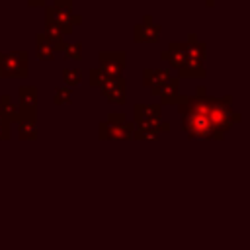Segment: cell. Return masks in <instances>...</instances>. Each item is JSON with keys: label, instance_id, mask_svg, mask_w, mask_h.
Segmentation results:
<instances>
[{"label": "cell", "instance_id": "obj_1", "mask_svg": "<svg viewBox=\"0 0 250 250\" xmlns=\"http://www.w3.org/2000/svg\"><path fill=\"white\" fill-rule=\"evenodd\" d=\"M178 113L182 131L189 139L201 141H221L234 123H240L230 96H180Z\"/></svg>", "mask_w": 250, "mask_h": 250}, {"label": "cell", "instance_id": "obj_2", "mask_svg": "<svg viewBox=\"0 0 250 250\" xmlns=\"http://www.w3.org/2000/svg\"><path fill=\"white\" fill-rule=\"evenodd\" d=\"M135 123L125 119V113L113 111L107 115L105 121L98 125V139L100 141H129L133 137Z\"/></svg>", "mask_w": 250, "mask_h": 250}, {"label": "cell", "instance_id": "obj_3", "mask_svg": "<svg viewBox=\"0 0 250 250\" xmlns=\"http://www.w3.org/2000/svg\"><path fill=\"white\" fill-rule=\"evenodd\" d=\"M45 21H53L64 35H70L76 25L82 23V16L72 12V0H55L53 6L45 8Z\"/></svg>", "mask_w": 250, "mask_h": 250}, {"label": "cell", "instance_id": "obj_4", "mask_svg": "<svg viewBox=\"0 0 250 250\" xmlns=\"http://www.w3.org/2000/svg\"><path fill=\"white\" fill-rule=\"evenodd\" d=\"M29 53L8 51L0 53V78H27L29 76Z\"/></svg>", "mask_w": 250, "mask_h": 250}, {"label": "cell", "instance_id": "obj_5", "mask_svg": "<svg viewBox=\"0 0 250 250\" xmlns=\"http://www.w3.org/2000/svg\"><path fill=\"white\" fill-rule=\"evenodd\" d=\"M127 66L125 51H100L98 53V70L105 78H119Z\"/></svg>", "mask_w": 250, "mask_h": 250}, {"label": "cell", "instance_id": "obj_6", "mask_svg": "<svg viewBox=\"0 0 250 250\" xmlns=\"http://www.w3.org/2000/svg\"><path fill=\"white\" fill-rule=\"evenodd\" d=\"M162 33V25L154 21L150 14H145L141 23L133 27V41L135 43H158Z\"/></svg>", "mask_w": 250, "mask_h": 250}, {"label": "cell", "instance_id": "obj_7", "mask_svg": "<svg viewBox=\"0 0 250 250\" xmlns=\"http://www.w3.org/2000/svg\"><path fill=\"white\" fill-rule=\"evenodd\" d=\"M98 90L111 104L123 105L127 102V80L123 76H119V78H105L104 84Z\"/></svg>", "mask_w": 250, "mask_h": 250}, {"label": "cell", "instance_id": "obj_8", "mask_svg": "<svg viewBox=\"0 0 250 250\" xmlns=\"http://www.w3.org/2000/svg\"><path fill=\"white\" fill-rule=\"evenodd\" d=\"M162 121V105L160 104H135L133 107V123L135 125H156Z\"/></svg>", "mask_w": 250, "mask_h": 250}, {"label": "cell", "instance_id": "obj_9", "mask_svg": "<svg viewBox=\"0 0 250 250\" xmlns=\"http://www.w3.org/2000/svg\"><path fill=\"white\" fill-rule=\"evenodd\" d=\"M18 107L21 117L37 119V88L35 86H20L18 88Z\"/></svg>", "mask_w": 250, "mask_h": 250}, {"label": "cell", "instance_id": "obj_10", "mask_svg": "<svg viewBox=\"0 0 250 250\" xmlns=\"http://www.w3.org/2000/svg\"><path fill=\"white\" fill-rule=\"evenodd\" d=\"M182 51H184V57H186V62L189 64H199L203 66V61H205V53H207V47L203 41L197 39L195 33H189L188 35V41L182 43Z\"/></svg>", "mask_w": 250, "mask_h": 250}, {"label": "cell", "instance_id": "obj_11", "mask_svg": "<svg viewBox=\"0 0 250 250\" xmlns=\"http://www.w3.org/2000/svg\"><path fill=\"white\" fill-rule=\"evenodd\" d=\"M150 92L160 100V102H158L160 105L178 104V100H180V78H178V76H172L170 80H166V82H162V84L150 88Z\"/></svg>", "mask_w": 250, "mask_h": 250}, {"label": "cell", "instance_id": "obj_12", "mask_svg": "<svg viewBox=\"0 0 250 250\" xmlns=\"http://www.w3.org/2000/svg\"><path fill=\"white\" fill-rule=\"evenodd\" d=\"M166 131H170L168 121H160L156 125H135L131 139H135V141H156Z\"/></svg>", "mask_w": 250, "mask_h": 250}, {"label": "cell", "instance_id": "obj_13", "mask_svg": "<svg viewBox=\"0 0 250 250\" xmlns=\"http://www.w3.org/2000/svg\"><path fill=\"white\" fill-rule=\"evenodd\" d=\"M160 59L166 61L174 70H180L186 64V57H184V51H182V41H172L168 45V49L160 53Z\"/></svg>", "mask_w": 250, "mask_h": 250}, {"label": "cell", "instance_id": "obj_14", "mask_svg": "<svg viewBox=\"0 0 250 250\" xmlns=\"http://www.w3.org/2000/svg\"><path fill=\"white\" fill-rule=\"evenodd\" d=\"M172 78V70L170 68H145L143 74H141V80H143V86L146 88H154L166 80Z\"/></svg>", "mask_w": 250, "mask_h": 250}, {"label": "cell", "instance_id": "obj_15", "mask_svg": "<svg viewBox=\"0 0 250 250\" xmlns=\"http://www.w3.org/2000/svg\"><path fill=\"white\" fill-rule=\"evenodd\" d=\"M43 35H45V39H47V43L53 47V51L55 53H61L62 51V47H64V33L61 31V27L57 25V23H53V21H45V29L41 31Z\"/></svg>", "mask_w": 250, "mask_h": 250}, {"label": "cell", "instance_id": "obj_16", "mask_svg": "<svg viewBox=\"0 0 250 250\" xmlns=\"http://www.w3.org/2000/svg\"><path fill=\"white\" fill-rule=\"evenodd\" d=\"M0 111H2V115L6 117L8 123H18V121L21 119L20 107H18L16 100H14L10 94H2V96H0Z\"/></svg>", "mask_w": 250, "mask_h": 250}, {"label": "cell", "instance_id": "obj_17", "mask_svg": "<svg viewBox=\"0 0 250 250\" xmlns=\"http://www.w3.org/2000/svg\"><path fill=\"white\" fill-rule=\"evenodd\" d=\"M16 125H18L20 141H35L37 139V121L33 117H21Z\"/></svg>", "mask_w": 250, "mask_h": 250}, {"label": "cell", "instance_id": "obj_18", "mask_svg": "<svg viewBox=\"0 0 250 250\" xmlns=\"http://www.w3.org/2000/svg\"><path fill=\"white\" fill-rule=\"evenodd\" d=\"M55 51H53V47L47 43V39H45V35L43 33H37L35 35V57L39 59V61H55Z\"/></svg>", "mask_w": 250, "mask_h": 250}, {"label": "cell", "instance_id": "obj_19", "mask_svg": "<svg viewBox=\"0 0 250 250\" xmlns=\"http://www.w3.org/2000/svg\"><path fill=\"white\" fill-rule=\"evenodd\" d=\"M184 76H189V78H205V76H207V70H205V66L186 62V64L178 70V78H184Z\"/></svg>", "mask_w": 250, "mask_h": 250}, {"label": "cell", "instance_id": "obj_20", "mask_svg": "<svg viewBox=\"0 0 250 250\" xmlns=\"http://www.w3.org/2000/svg\"><path fill=\"white\" fill-rule=\"evenodd\" d=\"M53 104L55 105H68V104H72V88H68V86H59V88H55V92H53Z\"/></svg>", "mask_w": 250, "mask_h": 250}, {"label": "cell", "instance_id": "obj_21", "mask_svg": "<svg viewBox=\"0 0 250 250\" xmlns=\"http://www.w3.org/2000/svg\"><path fill=\"white\" fill-rule=\"evenodd\" d=\"M62 82L68 88H74L82 82V70L78 68H62Z\"/></svg>", "mask_w": 250, "mask_h": 250}, {"label": "cell", "instance_id": "obj_22", "mask_svg": "<svg viewBox=\"0 0 250 250\" xmlns=\"http://www.w3.org/2000/svg\"><path fill=\"white\" fill-rule=\"evenodd\" d=\"M61 53H62V57H68L72 61H80L82 59V43H64Z\"/></svg>", "mask_w": 250, "mask_h": 250}, {"label": "cell", "instance_id": "obj_23", "mask_svg": "<svg viewBox=\"0 0 250 250\" xmlns=\"http://www.w3.org/2000/svg\"><path fill=\"white\" fill-rule=\"evenodd\" d=\"M88 80H90V86H92V88H100V86L104 84L105 76H104V74L98 70V66H96V68H92V70H90V76H88Z\"/></svg>", "mask_w": 250, "mask_h": 250}, {"label": "cell", "instance_id": "obj_24", "mask_svg": "<svg viewBox=\"0 0 250 250\" xmlns=\"http://www.w3.org/2000/svg\"><path fill=\"white\" fill-rule=\"evenodd\" d=\"M12 137V127H0V141H8Z\"/></svg>", "mask_w": 250, "mask_h": 250}, {"label": "cell", "instance_id": "obj_25", "mask_svg": "<svg viewBox=\"0 0 250 250\" xmlns=\"http://www.w3.org/2000/svg\"><path fill=\"white\" fill-rule=\"evenodd\" d=\"M45 4H47V0H27L29 8H43Z\"/></svg>", "mask_w": 250, "mask_h": 250}, {"label": "cell", "instance_id": "obj_26", "mask_svg": "<svg viewBox=\"0 0 250 250\" xmlns=\"http://www.w3.org/2000/svg\"><path fill=\"white\" fill-rule=\"evenodd\" d=\"M0 127H12V123L6 121V117L2 115V111H0Z\"/></svg>", "mask_w": 250, "mask_h": 250}, {"label": "cell", "instance_id": "obj_27", "mask_svg": "<svg viewBox=\"0 0 250 250\" xmlns=\"http://www.w3.org/2000/svg\"><path fill=\"white\" fill-rule=\"evenodd\" d=\"M203 2H205V4L211 8V6H215V2H217V0H203Z\"/></svg>", "mask_w": 250, "mask_h": 250}]
</instances>
